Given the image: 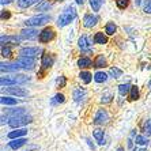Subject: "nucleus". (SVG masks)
Here are the masks:
<instances>
[{
    "label": "nucleus",
    "instance_id": "f8f14e48",
    "mask_svg": "<svg viewBox=\"0 0 151 151\" xmlns=\"http://www.w3.org/2000/svg\"><path fill=\"white\" fill-rule=\"evenodd\" d=\"M25 135H27V129H26V128H22V129L11 131L7 136L10 137V139H18V137H23Z\"/></svg>",
    "mask_w": 151,
    "mask_h": 151
},
{
    "label": "nucleus",
    "instance_id": "473e14b6",
    "mask_svg": "<svg viewBox=\"0 0 151 151\" xmlns=\"http://www.w3.org/2000/svg\"><path fill=\"white\" fill-rule=\"evenodd\" d=\"M147 137H144V136H136V139H135V143L136 144H142V146H144V144H147Z\"/></svg>",
    "mask_w": 151,
    "mask_h": 151
},
{
    "label": "nucleus",
    "instance_id": "20e7f679",
    "mask_svg": "<svg viewBox=\"0 0 151 151\" xmlns=\"http://www.w3.org/2000/svg\"><path fill=\"white\" fill-rule=\"evenodd\" d=\"M50 22V17L49 15H35V17L30 18L25 22L26 26H42Z\"/></svg>",
    "mask_w": 151,
    "mask_h": 151
},
{
    "label": "nucleus",
    "instance_id": "6ab92c4d",
    "mask_svg": "<svg viewBox=\"0 0 151 151\" xmlns=\"http://www.w3.org/2000/svg\"><path fill=\"white\" fill-rule=\"evenodd\" d=\"M52 63H53L52 56H49V55H44V56H42V61H41L42 68H49L50 65H52Z\"/></svg>",
    "mask_w": 151,
    "mask_h": 151
},
{
    "label": "nucleus",
    "instance_id": "4468645a",
    "mask_svg": "<svg viewBox=\"0 0 151 151\" xmlns=\"http://www.w3.org/2000/svg\"><path fill=\"white\" fill-rule=\"evenodd\" d=\"M79 46L81 49L84 50V52H90V44H88V38L86 35H82L79 38Z\"/></svg>",
    "mask_w": 151,
    "mask_h": 151
},
{
    "label": "nucleus",
    "instance_id": "4c0bfd02",
    "mask_svg": "<svg viewBox=\"0 0 151 151\" xmlns=\"http://www.w3.org/2000/svg\"><path fill=\"white\" fill-rule=\"evenodd\" d=\"M144 12L151 14V0H148V3L146 4V7H144Z\"/></svg>",
    "mask_w": 151,
    "mask_h": 151
},
{
    "label": "nucleus",
    "instance_id": "a18cd8bd",
    "mask_svg": "<svg viewBox=\"0 0 151 151\" xmlns=\"http://www.w3.org/2000/svg\"><path fill=\"white\" fill-rule=\"evenodd\" d=\"M117 151H123V148H119V150H117Z\"/></svg>",
    "mask_w": 151,
    "mask_h": 151
},
{
    "label": "nucleus",
    "instance_id": "a878e982",
    "mask_svg": "<svg viewBox=\"0 0 151 151\" xmlns=\"http://www.w3.org/2000/svg\"><path fill=\"white\" fill-rule=\"evenodd\" d=\"M131 84H128V83H125V84H120L119 86V91H120V94L121 95H125V94H128V91H131Z\"/></svg>",
    "mask_w": 151,
    "mask_h": 151
},
{
    "label": "nucleus",
    "instance_id": "6e6552de",
    "mask_svg": "<svg viewBox=\"0 0 151 151\" xmlns=\"http://www.w3.org/2000/svg\"><path fill=\"white\" fill-rule=\"evenodd\" d=\"M21 40H35L38 37V30L35 29H25L21 32Z\"/></svg>",
    "mask_w": 151,
    "mask_h": 151
},
{
    "label": "nucleus",
    "instance_id": "cd10ccee",
    "mask_svg": "<svg viewBox=\"0 0 151 151\" xmlns=\"http://www.w3.org/2000/svg\"><path fill=\"white\" fill-rule=\"evenodd\" d=\"M116 30H117V27H116L114 23H108L106 27H105V32H106V34L108 35H113L114 33H116Z\"/></svg>",
    "mask_w": 151,
    "mask_h": 151
},
{
    "label": "nucleus",
    "instance_id": "c756f323",
    "mask_svg": "<svg viewBox=\"0 0 151 151\" xmlns=\"http://www.w3.org/2000/svg\"><path fill=\"white\" fill-rule=\"evenodd\" d=\"M64 102V95L63 94H56L52 99V105H57V104H63Z\"/></svg>",
    "mask_w": 151,
    "mask_h": 151
},
{
    "label": "nucleus",
    "instance_id": "c9c22d12",
    "mask_svg": "<svg viewBox=\"0 0 151 151\" xmlns=\"http://www.w3.org/2000/svg\"><path fill=\"white\" fill-rule=\"evenodd\" d=\"M1 56L3 57H10L11 56V49L10 48H1Z\"/></svg>",
    "mask_w": 151,
    "mask_h": 151
},
{
    "label": "nucleus",
    "instance_id": "a19ab883",
    "mask_svg": "<svg viewBox=\"0 0 151 151\" xmlns=\"http://www.w3.org/2000/svg\"><path fill=\"white\" fill-rule=\"evenodd\" d=\"M11 1H12V0H1V4H8V3H11Z\"/></svg>",
    "mask_w": 151,
    "mask_h": 151
},
{
    "label": "nucleus",
    "instance_id": "7ed1b4c3",
    "mask_svg": "<svg viewBox=\"0 0 151 151\" xmlns=\"http://www.w3.org/2000/svg\"><path fill=\"white\" fill-rule=\"evenodd\" d=\"M33 121V117L32 116H14L11 117L10 120H8V124H10V127H12V128H18V127L21 125H26V124L32 123Z\"/></svg>",
    "mask_w": 151,
    "mask_h": 151
},
{
    "label": "nucleus",
    "instance_id": "0eeeda50",
    "mask_svg": "<svg viewBox=\"0 0 151 151\" xmlns=\"http://www.w3.org/2000/svg\"><path fill=\"white\" fill-rule=\"evenodd\" d=\"M108 120H109V114H108V112L104 110V109H99L94 116V124H97V125H99V124H105Z\"/></svg>",
    "mask_w": 151,
    "mask_h": 151
},
{
    "label": "nucleus",
    "instance_id": "aec40b11",
    "mask_svg": "<svg viewBox=\"0 0 151 151\" xmlns=\"http://www.w3.org/2000/svg\"><path fill=\"white\" fill-rule=\"evenodd\" d=\"M105 65H106V60L104 57V55H98L94 60V67L99 68V67H105Z\"/></svg>",
    "mask_w": 151,
    "mask_h": 151
},
{
    "label": "nucleus",
    "instance_id": "c85d7f7f",
    "mask_svg": "<svg viewBox=\"0 0 151 151\" xmlns=\"http://www.w3.org/2000/svg\"><path fill=\"white\" fill-rule=\"evenodd\" d=\"M129 98L132 99V101H135V99L139 98V90H137L136 86H132L131 87V91H129Z\"/></svg>",
    "mask_w": 151,
    "mask_h": 151
},
{
    "label": "nucleus",
    "instance_id": "79ce46f5",
    "mask_svg": "<svg viewBox=\"0 0 151 151\" xmlns=\"http://www.w3.org/2000/svg\"><path fill=\"white\" fill-rule=\"evenodd\" d=\"M135 3H136V6H140V3H142V0H135Z\"/></svg>",
    "mask_w": 151,
    "mask_h": 151
},
{
    "label": "nucleus",
    "instance_id": "9d476101",
    "mask_svg": "<svg viewBox=\"0 0 151 151\" xmlns=\"http://www.w3.org/2000/svg\"><path fill=\"white\" fill-rule=\"evenodd\" d=\"M97 22H98V18L93 14L84 15V18H83V25L86 27H93V26L97 25Z\"/></svg>",
    "mask_w": 151,
    "mask_h": 151
},
{
    "label": "nucleus",
    "instance_id": "2f4dec72",
    "mask_svg": "<svg viewBox=\"0 0 151 151\" xmlns=\"http://www.w3.org/2000/svg\"><path fill=\"white\" fill-rule=\"evenodd\" d=\"M48 8H50L49 1H42L41 4L37 6V11H44V10H48Z\"/></svg>",
    "mask_w": 151,
    "mask_h": 151
},
{
    "label": "nucleus",
    "instance_id": "e433bc0d",
    "mask_svg": "<svg viewBox=\"0 0 151 151\" xmlns=\"http://www.w3.org/2000/svg\"><path fill=\"white\" fill-rule=\"evenodd\" d=\"M65 78L64 76H60L59 79H57V84H59V87H64V86H65Z\"/></svg>",
    "mask_w": 151,
    "mask_h": 151
},
{
    "label": "nucleus",
    "instance_id": "a211bd4d",
    "mask_svg": "<svg viewBox=\"0 0 151 151\" xmlns=\"http://www.w3.org/2000/svg\"><path fill=\"white\" fill-rule=\"evenodd\" d=\"M84 95H86V91H84V88H76L74 91V99L76 102H82L84 98Z\"/></svg>",
    "mask_w": 151,
    "mask_h": 151
},
{
    "label": "nucleus",
    "instance_id": "72a5a7b5",
    "mask_svg": "<svg viewBox=\"0 0 151 151\" xmlns=\"http://www.w3.org/2000/svg\"><path fill=\"white\" fill-rule=\"evenodd\" d=\"M116 3H117V7L121 8V10L128 7V0H116Z\"/></svg>",
    "mask_w": 151,
    "mask_h": 151
},
{
    "label": "nucleus",
    "instance_id": "37998d69",
    "mask_svg": "<svg viewBox=\"0 0 151 151\" xmlns=\"http://www.w3.org/2000/svg\"><path fill=\"white\" fill-rule=\"evenodd\" d=\"M75 1H76L78 4H83V1H84V0H75Z\"/></svg>",
    "mask_w": 151,
    "mask_h": 151
},
{
    "label": "nucleus",
    "instance_id": "1a4fd4ad",
    "mask_svg": "<svg viewBox=\"0 0 151 151\" xmlns=\"http://www.w3.org/2000/svg\"><path fill=\"white\" fill-rule=\"evenodd\" d=\"M40 52H41L40 48H35V46H27V48H23V49L19 50V55H21V56L34 57V56H37Z\"/></svg>",
    "mask_w": 151,
    "mask_h": 151
},
{
    "label": "nucleus",
    "instance_id": "39448f33",
    "mask_svg": "<svg viewBox=\"0 0 151 151\" xmlns=\"http://www.w3.org/2000/svg\"><path fill=\"white\" fill-rule=\"evenodd\" d=\"M34 57H29V56H21V59L17 60V64L21 68H25V70H32L34 67Z\"/></svg>",
    "mask_w": 151,
    "mask_h": 151
},
{
    "label": "nucleus",
    "instance_id": "b1692460",
    "mask_svg": "<svg viewBox=\"0 0 151 151\" xmlns=\"http://www.w3.org/2000/svg\"><path fill=\"white\" fill-rule=\"evenodd\" d=\"M79 76H81V79L84 82V83H90L93 75L90 74V72H87V71H82L81 74H79Z\"/></svg>",
    "mask_w": 151,
    "mask_h": 151
},
{
    "label": "nucleus",
    "instance_id": "de8ad7c7",
    "mask_svg": "<svg viewBox=\"0 0 151 151\" xmlns=\"http://www.w3.org/2000/svg\"><path fill=\"white\" fill-rule=\"evenodd\" d=\"M150 86H151V82H150Z\"/></svg>",
    "mask_w": 151,
    "mask_h": 151
},
{
    "label": "nucleus",
    "instance_id": "5701e85b",
    "mask_svg": "<svg viewBox=\"0 0 151 151\" xmlns=\"http://www.w3.org/2000/svg\"><path fill=\"white\" fill-rule=\"evenodd\" d=\"M40 0H19L18 1V4H19V7L22 8H27L30 7V6H33L34 3H38Z\"/></svg>",
    "mask_w": 151,
    "mask_h": 151
},
{
    "label": "nucleus",
    "instance_id": "2eb2a0df",
    "mask_svg": "<svg viewBox=\"0 0 151 151\" xmlns=\"http://www.w3.org/2000/svg\"><path fill=\"white\" fill-rule=\"evenodd\" d=\"M78 67L81 68H88V67H94L91 63V60L88 57H82V59L78 60Z\"/></svg>",
    "mask_w": 151,
    "mask_h": 151
},
{
    "label": "nucleus",
    "instance_id": "c03bdc74",
    "mask_svg": "<svg viewBox=\"0 0 151 151\" xmlns=\"http://www.w3.org/2000/svg\"><path fill=\"white\" fill-rule=\"evenodd\" d=\"M136 151H147L146 148H140V150H136Z\"/></svg>",
    "mask_w": 151,
    "mask_h": 151
},
{
    "label": "nucleus",
    "instance_id": "dca6fc26",
    "mask_svg": "<svg viewBox=\"0 0 151 151\" xmlns=\"http://www.w3.org/2000/svg\"><path fill=\"white\" fill-rule=\"evenodd\" d=\"M19 68H21V67H19L17 63H15V64H4V63L0 64V70H1V71H8V72H12V71H18Z\"/></svg>",
    "mask_w": 151,
    "mask_h": 151
},
{
    "label": "nucleus",
    "instance_id": "58836bf2",
    "mask_svg": "<svg viewBox=\"0 0 151 151\" xmlns=\"http://www.w3.org/2000/svg\"><path fill=\"white\" fill-rule=\"evenodd\" d=\"M144 132H146V135H147V136H150V134H151V124H150V123H147Z\"/></svg>",
    "mask_w": 151,
    "mask_h": 151
},
{
    "label": "nucleus",
    "instance_id": "49530a36",
    "mask_svg": "<svg viewBox=\"0 0 151 151\" xmlns=\"http://www.w3.org/2000/svg\"><path fill=\"white\" fill-rule=\"evenodd\" d=\"M56 1H64V0H56Z\"/></svg>",
    "mask_w": 151,
    "mask_h": 151
},
{
    "label": "nucleus",
    "instance_id": "423d86ee",
    "mask_svg": "<svg viewBox=\"0 0 151 151\" xmlns=\"http://www.w3.org/2000/svg\"><path fill=\"white\" fill-rule=\"evenodd\" d=\"M55 38V30L52 27H46L40 33V41L41 42H49Z\"/></svg>",
    "mask_w": 151,
    "mask_h": 151
},
{
    "label": "nucleus",
    "instance_id": "4be33fe9",
    "mask_svg": "<svg viewBox=\"0 0 151 151\" xmlns=\"http://www.w3.org/2000/svg\"><path fill=\"white\" fill-rule=\"evenodd\" d=\"M94 42L102 45V44H106V42H108V38L104 35V33H97V34L94 35Z\"/></svg>",
    "mask_w": 151,
    "mask_h": 151
},
{
    "label": "nucleus",
    "instance_id": "f704fd0d",
    "mask_svg": "<svg viewBox=\"0 0 151 151\" xmlns=\"http://www.w3.org/2000/svg\"><path fill=\"white\" fill-rule=\"evenodd\" d=\"M18 40H21V37H1V44L4 42H8V41H18Z\"/></svg>",
    "mask_w": 151,
    "mask_h": 151
},
{
    "label": "nucleus",
    "instance_id": "f03ea898",
    "mask_svg": "<svg viewBox=\"0 0 151 151\" xmlns=\"http://www.w3.org/2000/svg\"><path fill=\"white\" fill-rule=\"evenodd\" d=\"M30 81L29 76H25V75H17V76H6V78H1L0 79V84L1 87L4 86H12V84H22V83H26V82Z\"/></svg>",
    "mask_w": 151,
    "mask_h": 151
},
{
    "label": "nucleus",
    "instance_id": "bb28decb",
    "mask_svg": "<svg viewBox=\"0 0 151 151\" xmlns=\"http://www.w3.org/2000/svg\"><path fill=\"white\" fill-rule=\"evenodd\" d=\"M104 0H90V6H91L93 11H99Z\"/></svg>",
    "mask_w": 151,
    "mask_h": 151
},
{
    "label": "nucleus",
    "instance_id": "f3484780",
    "mask_svg": "<svg viewBox=\"0 0 151 151\" xmlns=\"http://www.w3.org/2000/svg\"><path fill=\"white\" fill-rule=\"evenodd\" d=\"M93 135H94V139L97 142H98V144H104L105 142H104V131L99 129V128H97V129H94V132H93Z\"/></svg>",
    "mask_w": 151,
    "mask_h": 151
},
{
    "label": "nucleus",
    "instance_id": "9b49d317",
    "mask_svg": "<svg viewBox=\"0 0 151 151\" xmlns=\"http://www.w3.org/2000/svg\"><path fill=\"white\" fill-rule=\"evenodd\" d=\"M7 93L15 95V97H26V95L29 94L27 90L21 88V87H10V88H7Z\"/></svg>",
    "mask_w": 151,
    "mask_h": 151
},
{
    "label": "nucleus",
    "instance_id": "f257e3e1",
    "mask_svg": "<svg viewBox=\"0 0 151 151\" xmlns=\"http://www.w3.org/2000/svg\"><path fill=\"white\" fill-rule=\"evenodd\" d=\"M75 17H76V10H75L74 7H67L61 12L59 19H57V26H59V27L67 26L68 23H71V21H74Z\"/></svg>",
    "mask_w": 151,
    "mask_h": 151
},
{
    "label": "nucleus",
    "instance_id": "393cba45",
    "mask_svg": "<svg viewBox=\"0 0 151 151\" xmlns=\"http://www.w3.org/2000/svg\"><path fill=\"white\" fill-rule=\"evenodd\" d=\"M0 102H1L3 105H17L18 101L15 98H10V97H1Z\"/></svg>",
    "mask_w": 151,
    "mask_h": 151
},
{
    "label": "nucleus",
    "instance_id": "412c9836",
    "mask_svg": "<svg viewBox=\"0 0 151 151\" xmlns=\"http://www.w3.org/2000/svg\"><path fill=\"white\" fill-rule=\"evenodd\" d=\"M106 79H108V75H106L105 72H101V71L95 72L94 81L97 82V83H104V82H106Z\"/></svg>",
    "mask_w": 151,
    "mask_h": 151
},
{
    "label": "nucleus",
    "instance_id": "ddd939ff",
    "mask_svg": "<svg viewBox=\"0 0 151 151\" xmlns=\"http://www.w3.org/2000/svg\"><path fill=\"white\" fill-rule=\"evenodd\" d=\"M26 139L25 137H18V139H12V142H10V147L12 150H17V148L22 147V146H25L26 144Z\"/></svg>",
    "mask_w": 151,
    "mask_h": 151
},
{
    "label": "nucleus",
    "instance_id": "7c9ffc66",
    "mask_svg": "<svg viewBox=\"0 0 151 151\" xmlns=\"http://www.w3.org/2000/svg\"><path fill=\"white\" fill-rule=\"evenodd\" d=\"M121 70L120 68H117V67H112L110 68V75H112L113 78H119V76H121Z\"/></svg>",
    "mask_w": 151,
    "mask_h": 151
},
{
    "label": "nucleus",
    "instance_id": "ea45409f",
    "mask_svg": "<svg viewBox=\"0 0 151 151\" xmlns=\"http://www.w3.org/2000/svg\"><path fill=\"white\" fill-rule=\"evenodd\" d=\"M10 18V12H1V19H8Z\"/></svg>",
    "mask_w": 151,
    "mask_h": 151
}]
</instances>
